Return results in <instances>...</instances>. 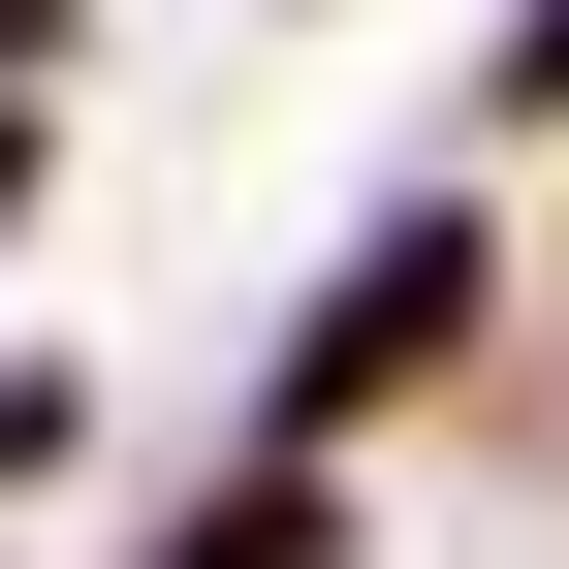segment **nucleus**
Masks as SVG:
<instances>
[{"mask_svg": "<svg viewBox=\"0 0 569 569\" xmlns=\"http://www.w3.org/2000/svg\"><path fill=\"white\" fill-rule=\"evenodd\" d=\"M443 348H475V222H380V253L317 284V348H284V443H380Z\"/></svg>", "mask_w": 569, "mask_h": 569, "instance_id": "f257e3e1", "label": "nucleus"}, {"mask_svg": "<svg viewBox=\"0 0 569 569\" xmlns=\"http://www.w3.org/2000/svg\"><path fill=\"white\" fill-rule=\"evenodd\" d=\"M159 569H348V507H317V475H253V507H190Z\"/></svg>", "mask_w": 569, "mask_h": 569, "instance_id": "f03ea898", "label": "nucleus"}, {"mask_svg": "<svg viewBox=\"0 0 569 569\" xmlns=\"http://www.w3.org/2000/svg\"><path fill=\"white\" fill-rule=\"evenodd\" d=\"M32 443H63V380H0V475H32Z\"/></svg>", "mask_w": 569, "mask_h": 569, "instance_id": "7ed1b4c3", "label": "nucleus"}, {"mask_svg": "<svg viewBox=\"0 0 569 569\" xmlns=\"http://www.w3.org/2000/svg\"><path fill=\"white\" fill-rule=\"evenodd\" d=\"M507 96H569V0H538V32H507Z\"/></svg>", "mask_w": 569, "mask_h": 569, "instance_id": "20e7f679", "label": "nucleus"}, {"mask_svg": "<svg viewBox=\"0 0 569 569\" xmlns=\"http://www.w3.org/2000/svg\"><path fill=\"white\" fill-rule=\"evenodd\" d=\"M0 222H32V127H0Z\"/></svg>", "mask_w": 569, "mask_h": 569, "instance_id": "39448f33", "label": "nucleus"}]
</instances>
